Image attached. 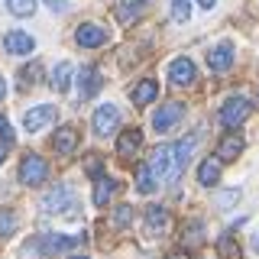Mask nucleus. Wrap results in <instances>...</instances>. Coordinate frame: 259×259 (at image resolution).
Masks as SVG:
<instances>
[{
	"label": "nucleus",
	"instance_id": "1",
	"mask_svg": "<svg viewBox=\"0 0 259 259\" xmlns=\"http://www.w3.org/2000/svg\"><path fill=\"white\" fill-rule=\"evenodd\" d=\"M75 246H81V237H62V233H42V237L26 243V253L36 256H55V253H71Z\"/></svg>",
	"mask_w": 259,
	"mask_h": 259
},
{
	"label": "nucleus",
	"instance_id": "2",
	"mask_svg": "<svg viewBox=\"0 0 259 259\" xmlns=\"http://www.w3.org/2000/svg\"><path fill=\"white\" fill-rule=\"evenodd\" d=\"M71 207H78V194H75L71 185H65V182L42 194V210L46 214H68Z\"/></svg>",
	"mask_w": 259,
	"mask_h": 259
},
{
	"label": "nucleus",
	"instance_id": "3",
	"mask_svg": "<svg viewBox=\"0 0 259 259\" xmlns=\"http://www.w3.org/2000/svg\"><path fill=\"white\" fill-rule=\"evenodd\" d=\"M149 168H152V178L162 185L168 178H178V168H175V149L172 146H159L156 152L149 156Z\"/></svg>",
	"mask_w": 259,
	"mask_h": 259
},
{
	"label": "nucleus",
	"instance_id": "4",
	"mask_svg": "<svg viewBox=\"0 0 259 259\" xmlns=\"http://www.w3.org/2000/svg\"><path fill=\"white\" fill-rule=\"evenodd\" d=\"M49 178V165L42 156H36V152H26V156L20 159V182L29 185V188H36V185H42Z\"/></svg>",
	"mask_w": 259,
	"mask_h": 259
},
{
	"label": "nucleus",
	"instance_id": "5",
	"mask_svg": "<svg viewBox=\"0 0 259 259\" xmlns=\"http://www.w3.org/2000/svg\"><path fill=\"white\" fill-rule=\"evenodd\" d=\"M182 117H185V104L168 101V104H162V107L152 113V126H156V133H172Z\"/></svg>",
	"mask_w": 259,
	"mask_h": 259
},
{
	"label": "nucleus",
	"instance_id": "6",
	"mask_svg": "<svg viewBox=\"0 0 259 259\" xmlns=\"http://www.w3.org/2000/svg\"><path fill=\"white\" fill-rule=\"evenodd\" d=\"M249 113H253V104H249L246 97H230V101L221 107V123L233 130V126H240Z\"/></svg>",
	"mask_w": 259,
	"mask_h": 259
},
{
	"label": "nucleus",
	"instance_id": "7",
	"mask_svg": "<svg viewBox=\"0 0 259 259\" xmlns=\"http://www.w3.org/2000/svg\"><path fill=\"white\" fill-rule=\"evenodd\" d=\"M91 126H94L97 136H110L113 130L120 126V110H117V104H101V107L94 110V117H91Z\"/></svg>",
	"mask_w": 259,
	"mask_h": 259
},
{
	"label": "nucleus",
	"instance_id": "8",
	"mask_svg": "<svg viewBox=\"0 0 259 259\" xmlns=\"http://www.w3.org/2000/svg\"><path fill=\"white\" fill-rule=\"evenodd\" d=\"M55 117H59V107H55V104H39V107L23 113V126H26L29 133H36V130H46L49 123H55Z\"/></svg>",
	"mask_w": 259,
	"mask_h": 259
},
{
	"label": "nucleus",
	"instance_id": "9",
	"mask_svg": "<svg viewBox=\"0 0 259 259\" xmlns=\"http://www.w3.org/2000/svg\"><path fill=\"white\" fill-rule=\"evenodd\" d=\"M75 42L81 49H97L107 42V29L97 26V23H81V26L75 29Z\"/></svg>",
	"mask_w": 259,
	"mask_h": 259
},
{
	"label": "nucleus",
	"instance_id": "10",
	"mask_svg": "<svg viewBox=\"0 0 259 259\" xmlns=\"http://www.w3.org/2000/svg\"><path fill=\"white\" fill-rule=\"evenodd\" d=\"M101 84H104L101 71H97L94 65H84L81 75H78V97H81V101H91V97L101 91Z\"/></svg>",
	"mask_w": 259,
	"mask_h": 259
},
{
	"label": "nucleus",
	"instance_id": "11",
	"mask_svg": "<svg viewBox=\"0 0 259 259\" xmlns=\"http://www.w3.org/2000/svg\"><path fill=\"white\" fill-rule=\"evenodd\" d=\"M4 49L10 55H29L32 49H36V39H32L29 32H23V29H10L4 36Z\"/></svg>",
	"mask_w": 259,
	"mask_h": 259
},
{
	"label": "nucleus",
	"instance_id": "12",
	"mask_svg": "<svg viewBox=\"0 0 259 259\" xmlns=\"http://www.w3.org/2000/svg\"><path fill=\"white\" fill-rule=\"evenodd\" d=\"M168 78H172V84H194V78H198V71H194V62L191 59H172L168 62Z\"/></svg>",
	"mask_w": 259,
	"mask_h": 259
},
{
	"label": "nucleus",
	"instance_id": "13",
	"mask_svg": "<svg viewBox=\"0 0 259 259\" xmlns=\"http://www.w3.org/2000/svg\"><path fill=\"white\" fill-rule=\"evenodd\" d=\"M159 97V81L156 78H143L140 84L130 88V101L136 104V107H146V104H152Z\"/></svg>",
	"mask_w": 259,
	"mask_h": 259
},
{
	"label": "nucleus",
	"instance_id": "14",
	"mask_svg": "<svg viewBox=\"0 0 259 259\" xmlns=\"http://www.w3.org/2000/svg\"><path fill=\"white\" fill-rule=\"evenodd\" d=\"M165 224H168V210L162 207V204H149V207H146V217H143V230L149 233V237H159V233L165 230Z\"/></svg>",
	"mask_w": 259,
	"mask_h": 259
},
{
	"label": "nucleus",
	"instance_id": "15",
	"mask_svg": "<svg viewBox=\"0 0 259 259\" xmlns=\"http://www.w3.org/2000/svg\"><path fill=\"white\" fill-rule=\"evenodd\" d=\"M143 10H146V0H117V23L120 26H133L136 20L143 16Z\"/></svg>",
	"mask_w": 259,
	"mask_h": 259
},
{
	"label": "nucleus",
	"instance_id": "16",
	"mask_svg": "<svg viewBox=\"0 0 259 259\" xmlns=\"http://www.w3.org/2000/svg\"><path fill=\"white\" fill-rule=\"evenodd\" d=\"M140 146H143V130L130 126V130L120 133V140H117V156L120 159H130V156H136V152H140Z\"/></svg>",
	"mask_w": 259,
	"mask_h": 259
},
{
	"label": "nucleus",
	"instance_id": "17",
	"mask_svg": "<svg viewBox=\"0 0 259 259\" xmlns=\"http://www.w3.org/2000/svg\"><path fill=\"white\" fill-rule=\"evenodd\" d=\"M52 146L59 156H71V152L78 149V130L75 126H59L52 136Z\"/></svg>",
	"mask_w": 259,
	"mask_h": 259
},
{
	"label": "nucleus",
	"instance_id": "18",
	"mask_svg": "<svg viewBox=\"0 0 259 259\" xmlns=\"http://www.w3.org/2000/svg\"><path fill=\"white\" fill-rule=\"evenodd\" d=\"M230 65H233V46L230 42H221L217 49L207 52V68L210 71H227Z\"/></svg>",
	"mask_w": 259,
	"mask_h": 259
},
{
	"label": "nucleus",
	"instance_id": "19",
	"mask_svg": "<svg viewBox=\"0 0 259 259\" xmlns=\"http://www.w3.org/2000/svg\"><path fill=\"white\" fill-rule=\"evenodd\" d=\"M117 191H120V182H113V178H107V175L94 178V204H97V207H107V201H110Z\"/></svg>",
	"mask_w": 259,
	"mask_h": 259
},
{
	"label": "nucleus",
	"instance_id": "20",
	"mask_svg": "<svg viewBox=\"0 0 259 259\" xmlns=\"http://www.w3.org/2000/svg\"><path fill=\"white\" fill-rule=\"evenodd\" d=\"M243 152V136H237V133H227L221 143H217V159L221 162H233Z\"/></svg>",
	"mask_w": 259,
	"mask_h": 259
},
{
	"label": "nucleus",
	"instance_id": "21",
	"mask_svg": "<svg viewBox=\"0 0 259 259\" xmlns=\"http://www.w3.org/2000/svg\"><path fill=\"white\" fill-rule=\"evenodd\" d=\"M71 71H75V68H71V62H59L52 68V75H49V84H52L59 94L68 91V88H71Z\"/></svg>",
	"mask_w": 259,
	"mask_h": 259
},
{
	"label": "nucleus",
	"instance_id": "22",
	"mask_svg": "<svg viewBox=\"0 0 259 259\" xmlns=\"http://www.w3.org/2000/svg\"><path fill=\"white\" fill-rule=\"evenodd\" d=\"M194 146H198V136H188V140H182V143H175V146H172V149H175V168H178V175H182V168L188 165Z\"/></svg>",
	"mask_w": 259,
	"mask_h": 259
},
{
	"label": "nucleus",
	"instance_id": "23",
	"mask_svg": "<svg viewBox=\"0 0 259 259\" xmlns=\"http://www.w3.org/2000/svg\"><path fill=\"white\" fill-rule=\"evenodd\" d=\"M198 182L204 185V188H214V185L221 182V165H217V162H210V159H204L198 165Z\"/></svg>",
	"mask_w": 259,
	"mask_h": 259
},
{
	"label": "nucleus",
	"instance_id": "24",
	"mask_svg": "<svg viewBox=\"0 0 259 259\" xmlns=\"http://www.w3.org/2000/svg\"><path fill=\"white\" fill-rule=\"evenodd\" d=\"M136 188H140V194H152V191L159 188V182L152 178L149 162H140V168H136Z\"/></svg>",
	"mask_w": 259,
	"mask_h": 259
},
{
	"label": "nucleus",
	"instance_id": "25",
	"mask_svg": "<svg viewBox=\"0 0 259 259\" xmlns=\"http://www.w3.org/2000/svg\"><path fill=\"white\" fill-rule=\"evenodd\" d=\"M182 243H185V246H201V243H204V224H201V221H188L182 227Z\"/></svg>",
	"mask_w": 259,
	"mask_h": 259
},
{
	"label": "nucleus",
	"instance_id": "26",
	"mask_svg": "<svg viewBox=\"0 0 259 259\" xmlns=\"http://www.w3.org/2000/svg\"><path fill=\"white\" fill-rule=\"evenodd\" d=\"M39 75H42V65H39V62H29L26 68L20 71V88H23V91H26V88H36Z\"/></svg>",
	"mask_w": 259,
	"mask_h": 259
},
{
	"label": "nucleus",
	"instance_id": "27",
	"mask_svg": "<svg viewBox=\"0 0 259 259\" xmlns=\"http://www.w3.org/2000/svg\"><path fill=\"white\" fill-rule=\"evenodd\" d=\"M13 233H16V214L10 207H0V237L10 240Z\"/></svg>",
	"mask_w": 259,
	"mask_h": 259
},
{
	"label": "nucleus",
	"instance_id": "28",
	"mask_svg": "<svg viewBox=\"0 0 259 259\" xmlns=\"http://www.w3.org/2000/svg\"><path fill=\"white\" fill-rule=\"evenodd\" d=\"M217 253L224 259H240V246L233 243V233H224V237L217 240Z\"/></svg>",
	"mask_w": 259,
	"mask_h": 259
},
{
	"label": "nucleus",
	"instance_id": "29",
	"mask_svg": "<svg viewBox=\"0 0 259 259\" xmlns=\"http://www.w3.org/2000/svg\"><path fill=\"white\" fill-rule=\"evenodd\" d=\"M130 224H133V207H130V204H117V207H113V227H117V230H126Z\"/></svg>",
	"mask_w": 259,
	"mask_h": 259
},
{
	"label": "nucleus",
	"instance_id": "30",
	"mask_svg": "<svg viewBox=\"0 0 259 259\" xmlns=\"http://www.w3.org/2000/svg\"><path fill=\"white\" fill-rule=\"evenodd\" d=\"M240 198H243V191H240V188H227V191L217 194V207H221V210H230V207H237V204H240Z\"/></svg>",
	"mask_w": 259,
	"mask_h": 259
},
{
	"label": "nucleus",
	"instance_id": "31",
	"mask_svg": "<svg viewBox=\"0 0 259 259\" xmlns=\"http://www.w3.org/2000/svg\"><path fill=\"white\" fill-rule=\"evenodd\" d=\"M7 10L13 16H32L36 13V0H7Z\"/></svg>",
	"mask_w": 259,
	"mask_h": 259
},
{
	"label": "nucleus",
	"instance_id": "32",
	"mask_svg": "<svg viewBox=\"0 0 259 259\" xmlns=\"http://www.w3.org/2000/svg\"><path fill=\"white\" fill-rule=\"evenodd\" d=\"M172 20L188 23L191 20V0H172Z\"/></svg>",
	"mask_w": 259,
	"mask_h": 259
},
{
	"label": "nucleus",
	"instance_id": "33",
	"mask_svg": "<svg viewBox=\"0 0 259 259\" xmlns=\"http://www.w3.org/2000/svg\"><path fill=\"white\" fill-rule=\"evenodd\" d=\"M84 172L91 175V178H101V175H104V159L97 156V152H91V156H88V162H84Z\"/></svg>",
	"mask_w": 259,
	"mask_h": 259
},
{
	"label": "nucleus",
	"instance_id": "34",
	"mask_svg": "<svg viewBox=\"0 0 259 259\" xmlns=\"http://www.w3.org/2000/svg\"><path fill=\"white\" fill-rule=\"evenodd\" d=\"M0 140H4V146H13V140H16V136H13V130H10V123H7L4 130H0Z\"/></svg>",
	"mask_w": 259,
	"mask_h": 259
},
{
	"label": "nucleus",
	"instance_id": "35",
	"mask_svg": "<svg viewBox=\"0 0 259 259\" xmlns=\"http://www.w3.org/2000/svg\"><path fill=\"white\" fill-rule=\"evenodd\" d=\"M46 7H49V10H55V13H62L68 4H65V0H46Z\"/></svg>",
	"mask_w": 259,
	"mask_h": 259
},
{
	"label": "nucleus",
	"instance_id": "36",
	"mask_svg": "<svg viewBox=\"0 0 259 259\" xmlns=\"http://www.w3.org/2000/svg\"><path fill=\"white\" fill-rule=\"evenodd\" d=\"M165 259H188V253H185V249H175V253H168Z\"/></svg>",
	"mask_w": 259,
	"mask_h": 259
},
{
	"label": "nucleus",
	"instance_id": "37",
	"mask_svg": "<svg viewBox=\"0 0 259 259\" xmlns=\"http://www.w3.org/2000/svg\"><path fill=\"white\" fill-rule=\"evenodd\" d=\"M7 97V81H4V75H0V101Z\"/></svg>",
	"mask_w": 259,
	"mask_h": 259
},
{
	"label": "nucleus",
	"instance_id": "38",
	"mask_svg": "<svg viewBox=\"0 0 259 259\" xmlns=\"http://www.w3.org/2000/svg\"><path fill=\"white\" fill-rule=\"evenodd\" d=\"M198 4H201V7H204V10H210V7H214V4H217V0H198Z\"/></svg>",
	"mask_w": 259,
	"mask_h": 259
},
{
	"label": "nucleus",
	"instance_id": "39",
	"mask_svg": "<svg viewBox=\"0 0 259 259\" xmlns=\"http://www.w3.org/2000/svg\"><path fill=\"white\" fill-rule=\"evenodd\" d=\"M253 253H259V233L253 237Z\"/></svg>",
	"mask_w": 259,
	"mask_h": 259
},
{
	"label": "nucleus",
	"instance_id": "40",
	"mask_svg": "<svg viewBox=\"0 0 259 259\" xmlns=\"http://www.w3.org/2000/svg\"><path fill=\"white\" fill-rule=\"evenodd\" d=\"M68 259H88V256H78V253H71V256H68Z\"/></svg>",
	"mask_w": 259,
	"mask_h": 259
},
{
	"label": "nucleus",
	"instance_id": "41",
	"mask_svg": "<svg viewBox=\"0 0 259 259\" xmlns=\"http://www.w3.org/2000/svg\"><path fill=\"white\" fill-rule=\"evenodd\" d=\"M7 126V117H0V130H4Z\"/></svg>",
	"mask_w": 259,
	"mask_h": 259
},
{
	"label": "nucleus",
	"instance_id": "42",
	"mask_svg": "<svg viewBox=\"0 0 259 259\" xmlns=\"http://www.w3.org/2000/svg\"><path fill=\"white\" fill-rule=\"evenodd\" d=\"M0 162H4V149H0Z\"/></svg>",
	"mask_w": 259,
	"mask_h": 259
}]
</instances>
